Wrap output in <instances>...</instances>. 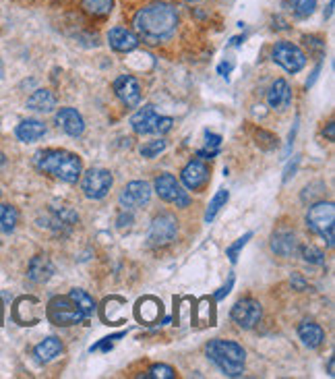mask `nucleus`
I'll return each mask as SVG.
<instances>
[{"label":"nucleus","mask_w":335,"mask_h":379,"mask_svg":"<svg viewBox=\"0 0 335 379\" xmlns=\"http://www.w3.org/2000/svg\"><path fill=\"white\" fill-rule=\"evenodd\" d=\"M38 300L34 296H23L15 303V319L21 325H34L40 321V313H38Z\"/></svg>","instance_id":"obj_18"},{"label":"nucleus","mask_w":335,"mask_h":379,"mask_svg":"<svg viewBox=\"0 0 335 379\" xmlns=\"http://www.w3.org/2000/svg\"><path fill=\"white\" fill-rule=\"evenodd\" d=\"M182 2H195V0H182Z\"/></svg>","instance_id":"obj_44"},{"label":"nucleus","mask_w":335,"mask_h":379,"mask_svg":"<svg viewBox=\"0 0 335 379\" xmlns=\"http://www.w3.org/2000/svg\"><path fill=\"white\" fill-rule=\"evenodd\" d=\"M27 108L36 112H52L56 108V98L50 89H38L27 98Z\"/></svg>","instance_id":"obj_25"},{"label":"nucleus","mask_w":335,"mask_h":379,"mask_svg":"<svg viewBox=\"0 0 335 379\" xmlns=\"http://www.w3.org/2000/svg\"><path fill=\"white\" fill-rule=\"evenodd\" d=\"M149 199H151V185L145 181L128 183L118 195V201L125 210H139V208L149 203Z\"/></svg>","instance_id":"obj_12"},{"label":"nucleus","mask_w":335,"mask_h":379,"mask_svg":"<svg viewBox=\"0 0 335 379\" xmlns=\"http://www.w3.org/2000/svg\"><path fill=\"white\" fill-rule=\"evenodd\" d=\"M178 27V11L170 2H153L141 9L135 17V29L139 40L147 44H160L172 38Z\"/></svg>","instance_id":"obj_1"},{"label":"nucleus","mask_w":335,"mask_h":379,"mask_svg":"<svg viewBox=\"0 0 335 379\" xmlns=\"http://www.w3.org/2000/svg\"><path fill=\"white\" fill-rule=\"evenodd\" d=\"M205 143H207V149H217V151H220L222 137H220V135H213V133H207V135H205Z\"/></svg>","instance_id":"obj_37"},{"label":"nucleus","mask_w":335,"mask_h":379,"mask_svg":"<svg viewBox=\"0 0 335 379\" xmlns=\"http://www.w3.org/2000/svg\"><path fill=\"white\" fill-rule=\"evenodd\" d=\"M83 6L85 11L93 17H105V15H110L114 2L112 0H83Z\"/></svg>","instance_id":"obj_29"},{"label":"nucleus","mask_w":335,"mask_h":379,"mask_svg":"<svg viewBox=\"0 0 335 379\" xmlns=\"http://www.w3.org/2000/svg\"><path fill=\"white\" fill-rule=\"evenodd\" d=\"M153 187H155V193L168 201V203H174L176 208H187L190 203V197L187 191L182 189V185L176 181V176L174 174H160L158 178H155V183H153Z\"/></svg>","instance_id":"obj_9"},{"label":"nucleus","mask_w":335,"mask_h":379,"mask_svg":"<svg viewBox=\"0 0 335 379\" xmlns=\"http://www.w3.org/2000/svg\"><path fill=\"white\" fill-rule=\"evenodd\" d=\"M147 378L151 379H174L176 378V371L170 367V365H153L147 373Z\"/></svg>","instance_id":"obj_34"},{"label":"nucleus","mask_w":335,"mask_h":379,"mask_svg":"<svg viewBox=\"0 0 335 379\" xmlns=\"http://www.w3.org/2000/svg\"><path fill=\"white\" fill-rule=\"evenodd\" d=\"M108 44L116 52H133L139 46V36L126 27H114L108 31Z\"/></svg>","instance_id":"obj_16"},{"label":"nucleus","mask_w":335,"mask_h":379,"mask_svg":"<svg viewBox=\"0 0 335 379\" xmlns=\"http://www.w3.org/2000/svg\"><path fill=\"white\" fill-rule=\"evenodd\" d=\"M273 61L279 64L282 69H286L288 73H298L304 69L306 64V54L296 46V44L290 42H277L273 46L272 52Z\"/></svg>","instance_id":"obj_11"},{"label":"nucleus","mask_w":335,"mask_h":379,"mask_svg":"<svg viewBox=\"0 0 335 379\" xmlns=\"http://www.w3.org/2000/svg\"><path fill=\"white\" fill-rule=\"evenodd\" d=\"M56 126L71 137H81L85 131V121L75 108H61L56 112Z\"/></svg>","instance_id":"obj_15"},{"label":"nucleus","mask_w":335,"mask_h":379,"mask_svg":"<svg viewBox=\"0 0 335 379\" xmlns=\"http://www.w3.org/2000/svg\"><path fill=\"white\" fill-rule=\"evenodd\" d=\"M112 185H114L112 172L105 168L87 170L81 178V189H83L85 197L89 199H104L112 189Z\"/></svg>","instance_id":"obj_8"},{"label":"nucleus","mask_w":335,"mask_h":379,"mask_svg":"<svg viewBox=\"0 0 335 379\" xmlns=\"http://www.w3.org/2000/svg\"><path fill=\"white\" fill-rule=\"evenodd\" d=\"M334 222H335V208L331 201H316L309 208L306 213V226L323 236L329 247H334Z\"/></svg>","instance_id":"obj_4"},{"label":"nucleus","mask_w":335,"mask_h":379,"mask_svg":"<svg viewBox=\"0 0 335 379\" xmlns=\"http://www.w3.org/2000/svg\"><path fill=\"white\" fill-rule=\"evenodd\" d=\"M205 355L226 378H240L244 373L247 353L240 344L232 340H222V338L211 340L205 346Z\"/></svg>","instance_id":"obj_3"},{"label":"nucleus","mask_w":335,"mask_h":379,"mask_svg":"<svg viewBox=\"0 0 335 379\" xmlns=\"http://www.w3.org/2000/svg\"><path fill=\"white\" fill-rule=\"evenodd\" d=\"M300 257L306 261V263H313V266H323L325 263V253L321 249H316L314 245H304L300 247Z\"/></svg>","instance_id":"obj_31"},{"label":"nucleus","mask_w":335,"mask_h":379,"mask_svg":"<svg viewBox=\"0 0 335 379\" xmlns=\"http://www.w3.org/2000/svg\"><path fill=\"white\" fill-rule=\"evenodd\" d=\"M298 336L302 340V344L309 346V348H319L325 342L323 328L319 323H313V321H302L298 325Z\"/></svg>","instance_id":"obj_23"},{"label":"nucleus","mask_w":335,"mask_h":379,"mask_svg":"<svg viewBox=\"0 0 335 379\" xmlns=\"http://www.w3.org/2000/svg\"><path fill=\"white\" fill-rule=\"evenodd\" d=\"M180 181L189 191H201L210 181V168L201 160H192L180 172Z\"/></svg>","instance_id":"obj_13"},{"label":"nucleus","mask_w":335,"mask_h":379,"mask_svg":"<svg viewBox=\"0 0 335 379\" xmlns=\"http://www.w3.org/2000/svg\"><path fill=\"white\" fill-rule=\"evenodd\" d=\"M52 274H54V266H52V261L46 255H36L29 261V280L31 282H38V284L48 282L52 278Z\"/></svg>","instance_id":"obj_22"},{"label":"nucleus","mask_w":335,"mask_h":379,"mask_svg":"<svg viewBox=\"0 0 335 379\" xmlns=\"http://www.w3.org/2000/svg\"><path fill=\"white\" fill-rule=\"evenodd\" d=\"M272 251L279 257H292L298 251L296 234L290 228H279L272 234Z\"/></svg>","instance_id":"obj_17"},{"label":"nucleus","mask_w":335,"mask_h":379,"mask_svg":"<svg viewBox=\"0 0 335 379\" xmlns=\"http://www.w3.org/2000/svg\"><path fill=\"white\" fill-rule=\"evenodd\" d=\"M130 125L135 128V133H139V135H151V133L166 135L174 125V121L170 116H158L155 108L147 104L130 116Z\"/></svg>","instance_id":"obj_5"},{"label":"nucleus","mask_w":335,"mask_h":379,"mask_svg":"<svg viewBox=\"0 0 335 379\" xmlns=\"http://www.w3.org/2000/svg\"><path fill=\"white\" fill-rule=\"evenodd\" d=\"M228 199H230V191L228 189H220L217 193H215V197L211 199L210 208H207V211H205V222H207V224L215 220V216L220 213L222 208H226Z\"/></svg>","instance_id":"obj_27"},{"label":"nucleus","mask_w":335,"mask_h":379,"mask_svg":"<svg viewBox=\"0 0 335 379\" xmlns=\"http://www.w3.org/2000/svg\"><path fill=\"white\" fill-rule=\"evenodd\" d=\"M178 234V220L174 213H160L153 218L149 226V245L153 247H166L176 241Z\"/></svg>","instance_id":"obj_7"},{"label":"nucleus","mask_w":335,"mask_h":379,"mask_svg":"<svg viewBox=\"0 0 335 379\" xmlns=\"http://www.w3.org/2000/svg\"><path fill=\"white\" fill-rule=\"evenodd\" d=\"M68 296H71L73 303L83 311L85 317H89L93 311H96V303H93V298L87 295L85 290H81V288H73V290L68 293Z\"/></svg>","instance_id":"obj_28"},{"label":"nucleus","mask_w":335,"mask_h":379,"mask_svg":"<svg viewBox=\"0 0 335 379\" xmlns=\"http://www.w3.org/2000/svg\"><path fill=\"white\" fill-rule=\"evenodd\" d=\"M267 104L272 106L273 110H286L288 106L292 104V89H290L288 81L277 79L269 87V91H267Z\"/></svg>","instance_id":"obj_19"},{"label":"nucleus","mask_w":335,"mask_h":379,"mask_svg":"<svg viewBox=\"0 0 335 379\" xmlns=\"http://www.w3.org/2000/svg\"><path fill=\"white\" fill-rule=\"evenodd\" d=\"M36 166L64 183H77L83 174L81 158L66 149H43L36 156Z\"/></svg>","instance_id":"obj_2"},{"label":"nucleus","mask_w":335,"mask_h":379,"mask_svg":"<svg viewBox=\"0 0 335 379\" xmlns=\"http://www.w3.org/2000/svg\"><path fill=\"white\" fill-rule=\"evenodd\" d=\"M334 358H329V363H327V373H329V375H331V378H334L335 373H334Z\"/></svg>","instance_id":"obj_43"},{"label":"nucleus","mask_w":335,"mask_h":379,"mask_svg":"<svg viewBox=\"0 0 335 379\" xmlns=\"http://www.w3.org/2000/svg\"><path fill=\"white\" fill-rule=\"evenodd\" d=\"M15 135L17 139L23 141V143H36L40 141L43 135H46V125L36 121V118H27V121H21L17 128H15Z\"/></svg>","instance_id":"obj_21"},{"label":"nucleus","mask_w":335,"mask_h":379,"mask_svg":"<svg viewBox=\"0 0 335 379\" xmlns=\"http://www.w3.org/2000/svg\"><path fill=\"white\" fill-rule=\"evenodd\" d=\"M251 238H252V232H247L244 236H240V238H238V241H236L234 245H230V247L226 249V255L230 257L232 263H236V261H238V253H240L242 249H244V247H247V243H249Z\"/></svg>","instance_id":"obj_33"},{"label":"nucleus","mask_w":335,"mask_h":379,"mask_svg":"<svg viewBox=\"0 0 335 379\" xmlns=\"http://www.w3.org/2000/svg\"><path fill=\"white\" fill-rule=\"evenodd\" d=\"M261 317H263V307L259 300H254L251 296L236 300V305L232 307V319L242 330H252L261 321Z\"/></svg>","instance_id":"obj_10"},{"label":"nucleus","mask_w":335,"mask_h":379,"mask_svg":"<svg viewBox=\"0 0 335 379\" xmlns=\"http://www.w3.org/2000/svg\"><path fill=\"white\" fill-rule=\"evenodd\" d=\"M168 141L166 139H153V141H147L145 146H141V156L143 158H158L162 151H166Z\"/></svg>","instance_id":"obj_32"},{"label":"nucleus","mask_w":335,"mask_h":379,"mask_svg":"<svg viewBox=\"0 0 335 379\" xmlns=\"http://www.w3.org/2000/svg\"><path fill=\"white\" fill-rule=\"evenodd\" d=\"M114 91H116L118 100L126 108H135L141 102V87H139V81L133 75H120L114 81Z\"/></svg>","instance_id":"obj_14"},{"label":"nucleus","mask_w":335,"mask_h":379,"mask_svg":"<svg viewBox=\"0 0 335 379\" xmlns=\"http://www.w3.org/2000/svg\"><path fill=\"white\" fill-rule=\"evenodd\" d=\"M257 139H261L259 143L263 146V149H273L275 146H277V137L272 135V133H265V131H259Z\"/></svg>","instance_id":"obj_35"},{"label":"nucleus","mask_w":335,"mask_h":379,"mask_svg":"<svg viewBox=\"0 0 335 379\" xmlns=\"http://www.w3.org/2000/svg\"><path fill=\"white\" fill-rule=\"evenodd\" d=\"M325 135H327V139H329V141H335V125L334 123H329V125H327V128H325Z\"/></svg>","instance_id":"obj_41"},{"label":"nucleus","mask_w":335,"mask_h":379,"mask_svg":"<svg viewBox=\"0 0 335 379\" xmlns=\"http://www.w3.org/2000/svg\"><path fill=\"white\" fill-rule=\"evenodd\" d=\"M162 313H164L162 303H160L158 298H153V296L141 298V300L137 303V307H135V315H137V319H139L141 323H155V321L162 317Z\"/></svg>","instance_id":"obj_20"},{"label":"nucleus","mask_w":335,"mask_h":379,"mask_svg":"<svg viewBox=\"0 0 335 379\" xmlns=\"http://www.w3.org/2000/svg\"><path fill=\"white\" fill-rule=\"evenodd\" d=\"M292 282H294V284H296V286H298V290H304V288H306V284H304V280H302V278H300V276H298V274L292 276Z\"/></svg>","instance_id":"obj_42"},{"label":"nucleus","mask_w":335,"mask_h":379,"mask_svg":"<svg viewBox=\"0 0 335 379\" xmlns=\"http://www.w3.org/2000/svg\"><path fill=\"white\" fill-rule=\"evenodd\" d=\"M19 222V211L9 203H0V232H13Z\"/></svg>","instance_id":"obj_26"},{"label":"nucleus","mask_w":335,"mask_h":379,"mask_svg":"<svg viewBox=\"0 0 335 379\" xmlns=\"http://www.w3.org/2000/svg\"><path fill=\"white\" fill-rule=\"evenodd\" d=\"M61 353H63V342H61V338L56 336L43 338L42 342L36 346V350H34L38 363H50V360L58 357Z\"/></svg>","instance_id":"obj_24"},{"label":"nucleus","mask_w":335,"mask_h":379,"mask_svg":"<svg viewBox=\"0 0 335 379\" xmlns=\"http://www.w3.org/2000/svg\"><path fill=\"white\" fill-rule=\"evenodd\" d=\"M290 2V9L298 19H306L311 17L316 9V0H288Z\"/></svg>","instance_id":"obj_30"},{"label":"nucleus","mask_w":335,"mask_h":379,"mask_svg":"<svg viewBox=\"0 0 335 379\" xmlns=\"http://www.w3.org/2000/svg\"><path fill=\"white\" fill-rule=\"evenodd\" d=\"M232 286H234V276H232L230 280H228V284H226L224 288H220V293H217V295L213 296V298H215V300H222L224 296H228V293H230V290H232Z\"/></svg>","instance_id":"obj_38"},{"label":"nucleus","mask_w":335,"mask_h":379,"mask_svg":"<svg viewBox=\"0 0 335 379\" xmlns=\"http://www.w3.org/2000/svg\"><path fill=\"white\" fill-rule=\"evenodd\" d=\"M298 164H300V156H294V162H290V164H288V168H286V172H284V183H288L294 174H296Z\"/></svg>","instance_id":"obj_36"},{"label":"nucleus","mask_w":335,"mask_h":379,"mask_svg":"<svg viewBox=\"0 0 335 379\" xmlns=\"http://www.w3.org/2000/svg\"><path fill=\"white\" fill-rule=\"evenodd\" d=\"M46 315L48 319L54 323V325H61V328H68V325H77L85 319V313L73 303V298L66 296H54L50 303H48V309H46Z\"/></svg>","instance_id":"obj_6"},{"label":"nucleus","mask_w":335,"mask_h":379,"mask_svg":"<svg viewBox=\"0 0 335 379\" xmlns=\"http://www.w3.org/2000/svg\"><path fill=\"white\" fill-rule=\"evenodd\" d=\"M232 69H234V64H232V63H222V64H220V66H217V71H220V75H224V77H226V75L230 73Z\"/></svg>","instance_id":"obj_40"},{"label":"nucleus","mask_w":335,"mask_h":379,"mask_svg":"<svg viewBox=\"0 0 335 379\" xmlns=\"http://www.w3.org/2000/svg\"><path fill=\"white\" fill-rule=\"evenodd\" d=\"M319 75H321V63L313 69V73H311V77H309V81H306V87H313L314 81L319 79Z\"/></svg>","instance_id":"obj_39"}]
</instances>
